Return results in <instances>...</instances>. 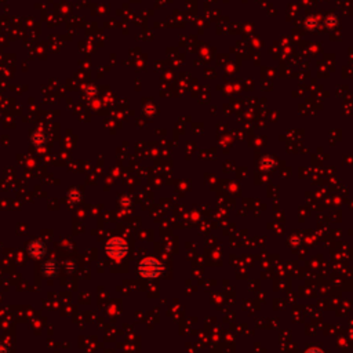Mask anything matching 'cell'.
Masks as SVG:
<instances>
[{"instance_id":"cell-4","label":"cell","mask_w":353,"mask_h":353,"mask_svg":"<svg viewBox=\"0 0 353 353\" xmlns=\"http://www.w3.org/2000/svg\"><path fill=\"white\" fill-rule=\"evenodd\" d=\"M42 273L47 277V279H53V277L58 276L60 273V266L55 260H47L43 262L42 265Z\"/></svg>"},{"instance_id":"cell-9","label":"cell","mask_w":353,"mask_h":353,"mask_svg":"<svg viewBox=\"0 0 353 353\" xmlns=\"http://www.w3.org/2000/svg\"><path fill=\"white\" fill-rule=\"evenodd\" d=\"M0 353H10V346L4 342H0Z\"/></svg>"},{"instance_id":"cell-8","label":"cell","mask_w":353,"mask_h":353,"mask_svg":"<svg viewBox=\"0 0 353 353\" xmlns=\"http://www.w3.org/2000/svg\"><path fill=\"white\" fill-rule=\"evenodd\" d=\"M64 266H65V269H66L68 272L72 273V272H75V269H76V264H75L73 261H68V262H65V265H64Z\"/></svg>"},{"instance_id":"cell-5","label":"cell","mask_w":353,"mask_h":353,"mask_svg":"<svg viewBox=\"0 0 353 353\" xmlns=\"http://www.w3.org/2000/svg\"><path fill=\"white\" fill-rule=\"evenodd\" d=\"M47 141H48V135L44 130L39 129V130L33 131L31 135V144L36 148H43L46 146Z\"/></svg>"},{"instance_id":"cell-6","label":"cell","mask_w":353,"mask_h":353,"mask_svg":"<svg viewBox=\"0 0 353 353\" xmlns=\"http://www.w3.org/2000/svg\"><path fill=\"white\" fill-rule=\"evenodd\" d=\"M82 198H83V195L77 188H70L69 191L66 192V199L69 200V203H77V201L82 200Z\"/></svg>"},{"instance_id":"cell-7","label":"cell","mask_w":353,"mask_h":353,"mask_svg":"<svg viewBox=\"0 0 353 353\" xmlns=\"http://www.w3.org/2000/svg\"><path fill=\"white\" fill-rule=\"evenodd\" d=\"M97 94V88L94 87V86H86L85 87V95L86 97H88V98H91V97H94Z\"/></svg>"},{"instance_id":"cell-1","label":"cell","mask_w":353,"mask_h":353,"mask_svg":"<svg viewBox=\"0 0 353 353\" xmlns=\"http://www.w3.org/2000/svg\"><path fill=\"white\" fill-rule=\"evenodd\" d=\"M105 253L109 258H112L115 261H120L129 253V246L124 239L112 238L109 239L105 244Z\"/></svg>"},{"instance_id":"cell-2","label":"cell","mask_w":353,"mask_h":353,"mask_svg":"<svg viewBox=\"0 0 353 353\" xmlns=\"http://www.w3.org/2000/svg\"><path fill=\"white\" fill-rule=\"evenodd\" d=\"M138 273L145 279H154L161 273L163 265L156 258H145L138 264Z\"/></svg>"},{"instance_id":"cell-3","label":"cell","mask_w":353,"mask_h":353,"mask_svg":"<svg viewBox=\"0 0 353 353\" xmlns=\"http://www.w3.org/2000/svg\"><path fill=\"white\" fill-rule=\"evenodd\" d=\"M26 250H28V254H29V257L33 258V260H42V258H44L47 254V244L44 242H42V240H32L29 242V244L26 247Z\"/></svg>"},{"instance_id":"cell-10","label":"cell","mask_w":353,"mask_h":353,"mask_svg":"<svg viewBox=\"0 0 353 353\" xmlns=\"http://www.w3.org/2000/svg\"><path fill=\"white\" fill-rule=\"evenodd\" d=\"M307 353H323L320 349H317V348H312V349H309Z\"/></svg>"}]
</instances>
